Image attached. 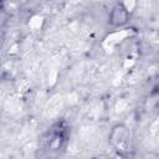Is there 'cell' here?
<instances>
[{
  "label": "cell",
  "instance_id": "6da1fadb",
  "mask_svg": "<svg viewBox=\"0 0 159 159\" xmlns=\"http://www.w3.org/2000/svg\"><path fill=\"white\" fill-rule=\"evenodd\" d=\"M109 140L112 143V145L119 150V152H127L130 148V140H132V133L130 130L123 125V124H118L116 127H113L111 135H109Z\"/></svg>",
  "mask_w": 159,
  "mask_h": 159
},
{
  "label": "cell",
  "instance_id": "7a4b0ae2",
  "mask_svg": "<svg viewBox=\"0 0 159 159\" xmlns=\"http://www.w3.org/2000/svg\"><path fill=\"white\" fill-rule=\"evenodd\" d=\"M135 35V30L132 29V27H123V29H119V30H116V31H112L109 32L103 42H102V47L107 51V52H111L113 51L118 45H120L123 41H125L127 39H130L132 36Z\"/></svg>",
  "mask_w": 159,
  "mask_h": 159
},
{
  "label": "cell",
  "instance_id": "3957f363",
  "mask_svg": "<svg viewBox=\"0 0 159 159\" xmlns=\"http://www.w3.org/2000/svg\"><path fill=\"white\" fill-rule=\"evenodd\" d=\"M128 16H129V12L127 11V9L120 2V4H117L111 10V12H109V22L114 27H122L123 25L127 24Z\"/></svg>",
  "mask_w": 159,
  "mask_h": 159
},
{
  "label": "cell",
  "instance_id": "277c9868",
  "mask_svg": "<svg viewBox=\"0 0 159 159\" xmlns=\"http://www.w3.org/2000/svg\"><path fill=\"white\" fill-rule=\"evenodd\" d=\"M42 22H43V17L40 16V15H35V16H32V17L30 19V21H29V27H30L31 30H34V31L40 30L41 26H42Z\"/></svg>",
  "mask_w": 159,
  "mask_h": 159
},
{
  "label": "cell",
  "instance_id": "5b68a950",
  "mask_svg": "<svg viewBox=\"0 0 159 159\" xmlns=\"http://www.w3.org/2000/svg\"><path fill=\"white\" fill-rule=\"evenodd\" d=\"M122 5L127 9V11L130 14L133 10H134V7H135V5H137V1L135 0H123L122 1Z\"/></svg>",
  "mask_w": 159,
  "mask_h": 159
}]
</instances>
